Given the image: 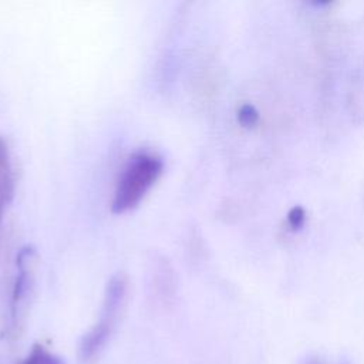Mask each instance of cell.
Here are the masks:
<instances>
[{
    "label": "cell",
    "instance_id": "obj_4",
    "mask_svg": "<svg viewBox=\"0 0 364 364\" xmlns=\"http://www.w3.org/2000/svg\"><path fill=\"white\" fill-rule=\"evenodd\" d=\"M18 364H65V361L44 346L36 344Z\"/></svg>",
    "mask_w": 364,
    "mask_h": 364
},
{
    "label": "cell",
    "instance_id": "obj_2",
    "mask_svg": "<svg viewBox=\"0 0 364 364\" xmlns=\"http://www.w3.org/2000/svg\"><path fill=\"white\" fill-rule=\"evenodd\" d=\"M127 291L128 283L124 274H117L108 282L98 320L82 336L78 344V358L81 363H90L98 357L109 343L122 316Z\"/></svg>",
    "mask_w": 364,
    "mask_h": 364
},
{
    "label": "cell",
    "instance_id": "obj_1",
    "mask_svg": "<svg viewBox=\"0 0 364 364\" xmlns=\"http://www.w3.org/2000/svg\"><path fill=\"white\" fill-rule=\"evenodd\" d=\"M164 169V161L156 154L139 151L129 156L115 183L111 210L125 213L145 198Z\"/></svg>",
    "mask_w": 364,
    "mask_h": 364
},
{
    "label": "cell",
    "instance_id": "obj_7",
    "mask_svg": "<svg viewBox=\"0 0 364 364\" xmlns=\"http://www.w3.org/2000/svg\"><path fill=\"white\" fill-rule=\"evenodd\" d=\"M0 220H1V208H0Z\"/></svg>",
    "mask_w": 364,
    "mask_h": 364
},
{
    "label": "cell",
    "instance_id": "obj_6",
    "mask_svg": "<svg viewBox=\"0 0 364 364\" xmlns=\"http://www.w3.org/2000/svg\"><path fill=\"white\" fill-rule=\"evenodd\" d=\"M303 364H328V363L324 361L323 358H318V357H309L303 361ZM337 364H343V363H337Z\"/></svg>",
    "mask_w": 364,
    "mask_h": 364
},
{
    "label": "cell",
    "instance_id": "obj_5",
    "mask_svg": "<svg viewBox=\"0 0 364 364\" xmlns=\"http://www.w3.org/2000/svg\"><path fill=\"white\" fill-rule=\"evenodd\" d=\"M252 117H255V114L253 112H250V107H243L242 109H240V112H239V118H240V121L245 124H249V122H252Z\"/></svg>",
    "mask_w": 364,
    "mask_h": 364
},
{
    "label": "cell",
    "instance_id": "obj_3",
    "mask_svg": "<svg viewBox=\"0 0 364 364\" xmlns=\"http://www.w3.org/2000/svg\"><path fill=\"white\" fill-rule=\"evenodd\" d=\"M16 178L6 141L0 136V208L14 196Z\"/></svg>",
    "mask_w": 364,
    "mask_h": 364
}]
</instances>
